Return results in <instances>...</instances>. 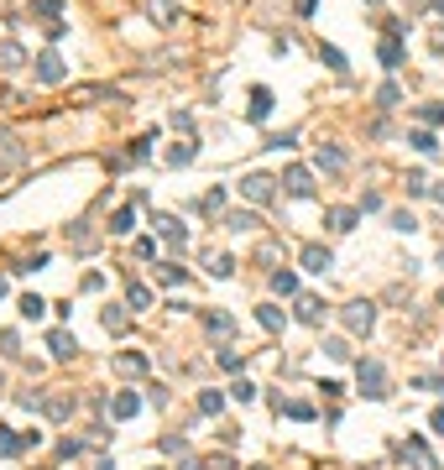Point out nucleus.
Returning <instances> with one entry per match:
<instances>
[{"label":"nucleus","instance_id":"obj_1","mask_svg":"<svg viewBox=\"0 0 444 470\" xmlns=\"http://www.w3.org/2000/svg\"><path fill=\"white\" fill-rule=\"evenodd\" d=\"M356 376H361V392L366 397H387V366L382 360H361Z\"/></svg>","mask_w":444,"mask_h":470},{"label":"nucleus","instance_id":"obj_2","mask_svg":"<svg viewBox=\"0 0 444 470\" xmlns=\"http://www.w3.org/2000/svg\"><path fill=\"white\" fill-rule=\"evenodd\" d=\"M371 324H376V303H345V329L351 334H371Z\"/></svg>","mask_w":444,"mask_h":470},{"label":"nucleus","instance_id":"obj_3","mask_svg":"<svg viewBox=\"0 0 444 470\" xmlns=\"http://www.w3.org/2000/svg\"><path fill=\"white\" fill-rule=\"evenodd\" d=\"M402 63V21H387V37H382V69H397Z\"/></svg>","mask_w":444,"mask_h":470},{"label":"nucleus","instance_id":"obj_4","mask_svg":"<svg viewBox=\"0 0 444 470\" xmlns=\"http://www.w3.org/2000/svg\"><path fill=\"white\" fill-rule=\"evenodd\" d=\"M240 194H246L251 204H272V178H267V172H246V178H240Z\"/></svg>","mask_w":444,"mask_h":470},{"label":"nucleus","instance_id":"obj_5","mask_svg":"<svg viewBox=\"0 0 444 470\" xmlns=\"http://www.w3.org/2000/svg\"><path fill=\"white\" fill-rule=\"evenodd\" d=\"M282 183H288L293 199H314V172H308V168H288V172H282Z\"/></svg>","mask_w":444,"mask_h":470},{"label":"nucleus","instance_id":"obj_6","mask_svg":"<svg viewBox=\"0 0 444 470\" xmlns=\"http://www.w3.org/2000/svg\"><path fill=\"white\" fill-rule=\"evenodd\" d=\"M63 74L69 69H63L58 52H37V78H42V84H63Z\"/></svg>","mask_w":444,"mask_h":470},{"label":"nucleus","instance_id":"obj_7","mask_svg":"<svg viewBox=\"0 0 444 470\" xmlns=\"http://www.w3.org/2000/svg\"><path fill=\"white\" fill-rule=\"evenodd\" d=\"M47 351L58 356V360H69V356H78V340H74L69 329H52V334H47Z\"/></svg>","mask_w":444,"mask_h":470},{"label":"nucleus","instance_id":"obj_8","mask_svg":"<svg viewBox=\"0 0 444 470\" xmlns=\"http://www.w3.org/2000/svg\"><path fill=\"white\" fill-rule=\"evenodd\" d=\"M146 16H152L157 26H173L178 21V0H146Z\"/></svg>","mask_w":444,"mask_h":470},{"label":"nucleus","instance_id":"obj_9","mask_svg":"<svg viewBox=\"0 0 444 470\" xmlns=\"http://www.w3.org/2000/svg\"><path fill=\"white\" fill-rule=\"evenodd\" d=\"M0 163L6 168H16V163H26V146L11 136V131H0Z\"/></svg>","mask_w":444,"mask_h":470},{"label":"nucleus","instance_id":"obj_10","mask_svg":"<svg viewBox=\"0 0 444 470\" xmlns=\"http://www.w3.org/2000/svg\"><path fill=\"white\" fill-rule=\"evenodd\" d=\"M298 319H303V324H325V298L303 293V298H298Z\"/></svg>","mask_w":444,"mask_h":470},{"label":"nucleus","instance_id":"obj_11","mask_svg":"<svg viewBox=\"0 0 444 470\" xmlns=\"http://www.w3.org/2000/svg\"><path fill=\"white\" fill-rule=\"evenodd\" d=\"M267 115H272V89L257 84L251 89V120H267Z\"/></svg>","mask_w":444,"mask_h":470},{"label":"nucleus","instance_id":"obj_12","mask_svg":"<svg viewBox=\"0 0 444 470\" xmlns=\"http://www.w3.org/2000/svg\"><path fill=\"white\" fill-rule=\"evenodd\" d=\"M303 266H308V272H329L334 257H329L325 246H303Z\"/></svg>","mask_w":444,"mask_h":470},{"label":"nucleus","instance_id":"obj_13","mask_svg":"<svg viewBox=\"0 0 444 470\" xmlns=\"http://www.w3.org/2000/svg\"><path fill=\"white\" fill-rule=\"evenodd\" d=\"M21 63H26V52H21L16 42H0V74H16Z\"/></svg>","mask_w":444,"mask_h":470},{"label":"nucleus","instance_id":"obj_14","mask_svg":"<svg viewBox=\"0 0 444 470\" xmlns=\"http://www.w3.org/2000/svg\"><path fill=\"white\" fill-rule=\"evenodd\" d=\"M110 413H115V418H136V413H141V397L120 392V397H110Z\"/></svg>","mask_w":444,"mask_h":470},{"label":"nucleus","instance_id":"obj_15","mask_svg":"<svg viewBox=\"0 0 444 470\" xmlns=\"http://www.w3.org/2000/svg\"><path fill=\"white\" fill-rule=\"evenodd\" d=\"M356 220H361V209H329V230H356Z\"/></svg>","mask_w":444,"mask_h":470},{"label":"nucleus","instance_id":"obj_16","mask_svg":"<svg viewBox=\"0 0 444 470\" xmlns=\"http://www.w3.org/2000/svg\"><path fill=\"white\" fill-rule=\"evenodd\" d=\"M402 454H408L419 470H434V460H428V450H423V439H408V445H402Z\"/></svg>","mask_w":444,"mask_h":470},{"label":"nucleus","instance_id":"obj_17","mask_svg":"<svg viewBox=\"0 0 444 470\" xmlns=\"http://www.w3.org/2000/svg\"><path fill=\"white\" fill-rule=\"evenodd\" d=\"M204 329H209V334H230L235 319H230V314H214V308H209V314H204Z\"/></svg>","mask_w":444,"mask_h":470},{"label":"nucleus","instance_id":"obj_18","mask_svg":"<svg viewBox=\"0 0 444 470\" xmlns=\"http://www.w3.org/2000/svg\"><path fill=\"white\" fill-rule=\"evenodd\" d=\"M319 168L340 172V168H345V152H340V146H319Z\"/></svg>","mask_w":444,"mask_h":470},{"label":"nucleus","instance_id":"obj_19","mask_svg":"<svg viewBox=\"0 0 444 470\" xmlns=\"http://www.w3.org/2000/svg\"><path fill=\"white\" fill-rule=\"evenodd\" d=\"M257 319H262V329H282V308H277V303H262Z\"/></svg>","mask_w":444,"mask_h":470},{"label":"nucleus","instance_id":"obj_20","mask_svg":"<svg viewBox=\"0 0 444 470\" xmlns=\"http://www.w3.org/2000/svg\"><path fill=\"white\" fill-rule=\"evenodd\" d=\"M115 366H120V371H131V376H141V371H146V356L126 351V356H115Z\"/></svg>","mask_w":444,"mask_h":470},{"label":"nucleus","instance_id":"obj_21","mask_svg":"<svg viewBox=\"0 0 444 470\" xmlns=\"http://www.w3.org/2000/svg\"><path fill=\"white\" fill-rule=\"evenodd\" d=\"M69 408H74L69 397H42V413H47V418H69Z\"/></svg>","mask_w":444,"mask_h":470},{"label":"nucleus","instance_id":"obj_22","mask_svg":"<svg viewBox=\"0 0 444 470\" xmlns=\"http://www.w3.org/2000/svg\"><path fill=\"white\" fill-rule=\"evenodd\" d=\"M131 225H136V209H131V204H126V209H115V220H110V230H115V235H126V230H131Z\"/></svg>","mask_w":444,"mask_h":470},{"label":"nucleus","instance_id":"obj_23","mask_svg":"<svg viewBox=\"0 0 444 470\" xmlns=\"http://www.w3.org/2000/svg\"><path fill=\"white\" fill-rule=\"evenodd\" d=\"M214 209H225V188H209V194L199 199V214H214Z\"/></svg>","mask_w":444,"mask_h":470},{"label":"nucleus","instance_id":"obj_24","mask_svg":"<svg viewBox=\"0 0 444 470\" xmlns=\"http://www.w3.org/2000/svg\"><path fill=\"white\" fill-rule=\"evenodd\" d=\"M152 225H157V230H163L168 240H183V225H178V220H173V214H157V220H152Z\"/></svg>","mask_w":444,"mask_h":470},{"label":"nucleus","instance_id":"obj_25","mask_svg":"<svg viewBox=\"0 0 444 470\" xmlns=\"http://www.w3.org/2000/svg\"><path fill=\"white\" fill-rule=\"evenodd\" d=\"M220 408H225V397H220V392H199V413H204V418H214Z\"/></svg>","mask_w":444,"mask_h":470},{"label":"nucleus","instance_id":"obj_26","mask_svg":"<svg viewBox=\"0 0 444 470\" xmlns=\"http://www.w3.org/2000/svg\"><path fill=\"white\" fill-rule=\"evenodd\" d=\"M272 293H282V298L298 293V277H293V272H272Z\"/></svg>","mask_w":444,"mask_h":470},{"label":"nucleus","instance_id":"obj_27","mask_svg":"<svg viewBox=\"0 0 444 470\" xmlns=\"http://www.w3.org/2000/svg\"><path fill=\"white\" fill-rule=\"evenodd\" d=\"M126 303H131V308H146V303H152V293H146L141 282H131V288H126Z\"/></svg>","mask_w":444,"mask_h":470},{"label":"nucleus","instance_id":"obj_28","mask_svg":"<svg viewBox=\"0 0 444 470\" xmlns=\"http://www.w3.org/2000/svg\"><path fill=\"white\" fill-rule=\"evenodd\" d=\"M168 163H173V168H183V163H194V141H183V146H173V152H168Z\"/></svg>","mask_w":444,"mask_h":470},{"label":"nucleus","instance_id":"obj_29","mask_svg":"<svg viewBox=\"0 0 444 470\" xmlns=\"http://www.w3.org/2000/svg\"><path fill=\"white\" fill-rule=\"evenodd\" d=\"M319 58H325L334 74H345V52H340V47H319Z\"/></svg>","mask_w":444,"mask_h":470},{"label":"nucleus","instance_id":"obj_30","mask_svg":"<svg viewBox=\"0 0 444 470\" xmlns=\"http://www.w3.org/2000/svg\"><path fill=\"white\" fill-rule=\"evenodd\" d=\"M397 100H402V94H397V84H382V89H376V105H382V110H392Z\"/></svg>","mask_w":444,"mask_h":470},{"label":"nucleus","instance_id":"obj_31","mask_svg":"<svg viewBox=\"0 0 444 470\" xmlns=\"http://www.w3.org/2000/svg\"><path fill=\"white\" fill-rule=\"evenodd\" d=\"M42 308H47V303L37 298V293H26V298H21V314H26V319H42Z\"/></svg>","mask_w":444,"mask_h":470},{"label":"nucleus","instance_id":"obj_32","mask_svg":"<svg viewBox=\"0 0 444 470\" xmlns=\"http://www.w3.org/2000/svg\"><path fill=\"white\" fill-rule=\"evenodd\" d=\"M251 225H257V214H251V209H235L230 214V230H251Z\"/></svg>","mask_w":444,"mask_h":470},{"label":"nucleus","instance_id":"obj_33","mask_svg":"<svg viewBox=\"0 0 444 470\" xmlns=\"http://www.w3.org/2000/svg\"><path fill=\"white\" fill-rule=\"evenodd\" d=\"M408 141H413V146H419V152H434V146H439V141H434V131H413V136H408Z\"/></svg>","mask_w":444,"mask_h":470},{"label":"nucleus","instance_id":"obj_34","mask_svg":"<svg viewBox=\"0 0 444 470\" xmlns=\"http://www.w3.org/2000/svg\"><path fill=\"white\" fill-rule=\"evenodd\" d=\"M230 397H235V402H251V397H257V387H251V382H246V376H240V382L230 387Z\"/></svg>","mask_w":444,"mask_h":470},{"label":"nucleus","instance_id":"obj_35","mask_svg":"<svg viewBox=\"0 0 444 470\" xmlns=\"http://www.w3.org/2000/svg\"><path fill=\"white\" fill-rule=\"evenodd\" d=\"M392 230H419V220H413L408 209H397V214H392Z\"/></svg>","mask_w":444,"mask_h":470},{"label":"nucleus","instance_id":"obj_36","mask_svg":"<svg viewBox=\"0 0 444 470\" xmlns=\"http://www.w3.org/2000/svg\"><path fill=\"white\" fill-rule=\"evenodd\" d=\"M105 329H110V334H120V329H126V314H115V308H105Z\"/></svg>","mask_w":444,"mask_h":470},{"label":"nucleus","instance_id":"obj_37","mask_svg":"<svg viewBox=\"0 0 444 470\" xmlns=\"http://www.w3.org/2000/svg\"><path fill=\"white\" fill-rule=\"evenodd\" d=\"M209 272H214V277H230V272H235V262H230V257H214V262H209Z\"/></svg>","mask_w":444,"mask_h":470},{"label":"nucleus","instance_id":"obj_38","mask_svg":"<svg viewBox=\"0 0 444 470\" xmlns=\"http://www.w3.org/2000/svg\"><path fill=\"white\" fill-rule=\"evenodd\" d=\"M325 351H329L334 360H351V345H345V340H325Z\"/></svg>","mask_w":444,"mask_h":470},{"label":"nucleus","instance_id":"obj_39","mask_svg":"<svg viewBox=\"0 0 444 470\" xmlns=\"http://www.w3.org/2000/svg\"><path fill=\"white\" fill-rule=\"evenodd\" d=\"M157 277H163L168 288H178V282H183V266H173V262H168V266H163V272H157Z\"/></svg>","mask_w":444,"mask_h":470},{"label":"nucleus","instance_id":"obj_40","mask_svg":"<svg viewBox=\"0 0 444 470\" xmlns=\"http://www.w3.org/2000/svg\"><path fill=\"white\" fill-rule=\"evenodd\" d=\"M423 120H428V126H439V120H444V105H423V110H419Z\"/></svg>","mask_w":444,"mask_h":470},{"label":"nucleus","instance_id":"obj_41","mask_svg":"<svg viewBox=\"0 0 444 470\" xmlns=\"http://www.w3.org/2000/svg\"><path fill=\"white\" fill-rule=\"evenodd\" d=\"M428 428H434V434H444V408H434V413H428Z\"/></svg>","mask_w":444,"mask_h":470},{"label":"nucleus","instance_id":"obj_42","mask_svg":"<svg viewBox=\"0 0 444 470\" xmlns=\"http://www.w3.org/2000/svg\"><path fill=\"white\" fill-rule=\"evenodd\" d=\"M293 6H298V16H314V6H319V0H293Z\"/></svg>","mask_w":444,"mask_h":470},{"label":"nucleus","instance_id":"obj_43","mask_svg":"<svg viewBox=\"0 0 444 470\" xmlns=\"http://www.w3.org/2000/svg\"><path fill=\"white\" fill-rule=\"evenodd\" d=\"M434 16H444V0H434Z\"/></svg>","mask_w":444,"mask_h":470},{"label":"nucleus","instance_id":"obj_44","mask_svg":"<svg viewBox=\"0 0 444 470\" xmlns=\"http://www.w3.org/2000/svg\"><path fill=\"white\" fill-rule=\"evenodd\" d=\"M183 470H204V465H199V460H188V465H183Z\"/></svg>","mask_w":444,"mask_h":470},{"label":"nucleus","instance_id":"obj_45","mask_svg":"<svg viewBox=\"0 0 444 470\" xmlns=\"http://www.w3.org/2000/svg\"><path fill=\"white\" fill-rule=\"evenodd\" d=\"M0 293H6V277H0Z\"/></svg>","mask_w":444,"mask_h":470},{"label":"nucleus","instance_id":"obj_46","mask_svg":"<svg viewBox=\"0 0 444 470\" xmlns=\"http://www.w3.org/2000/svg\"><path fill=\"white\" fill-rule=\"evenodd\" d=\"M439 266H444V251H439Z\"/></svg>","mask_w":444,"mask_h":470},{"label":"nucleus","instance_id":"obj_47","mask_svg":"<svg viewBox=\"0 0 444 470\" xmlns=\"http://www.w3.org/2000/svg\"><path fill=\"white\" fill-rule=\"evenodd\" d=\"M439 298H444V293H439Z\"/></svg>","mask_w":444,"mask_h":470}]
</instances>
